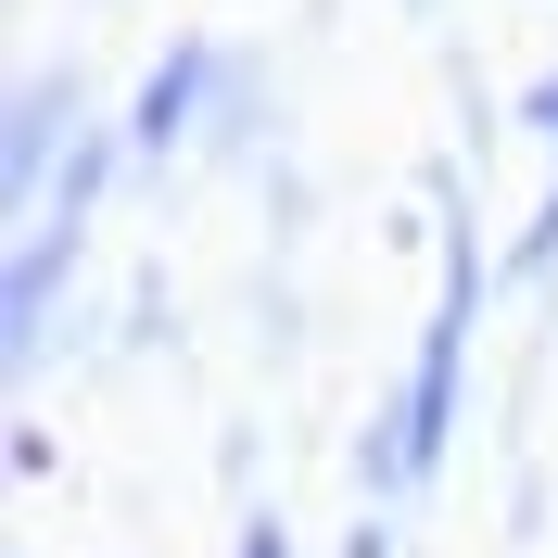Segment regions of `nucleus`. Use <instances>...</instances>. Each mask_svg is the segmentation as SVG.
Wrapping results in <instances>:
<instances>
[{"instance_id":"1","label":"nucleus","mask_w":558,"mask_h":558,"mask_svg":"<svg viewBox=\"0 0 558 558\" xmlns=\"http://www.w3.org/2000/svg\"><path fill=\"white\" fill-rule=\"evenodd\" d=\"M254 558H279V546H267V533H254Z\"/></svg>"}]
</instances>
